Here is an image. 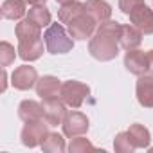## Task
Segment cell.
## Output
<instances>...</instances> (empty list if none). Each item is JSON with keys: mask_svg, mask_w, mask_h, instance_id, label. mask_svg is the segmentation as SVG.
<instances>
[{"mask_svg": "<svg viewBox=\"0 0 153 153\" xmlns=\"http://www.w3.org/2000/svg\"><path fill=\"white\" fill-rule=\"evenodd\" d=\"M56 2H59V4L63 6V4H70V2H76V0H56Z\"/></svg>", "mask_w": 153, "mask_h": 153, "instance_id": "cell-30", "label": "cell"}, {"mask_svg": "<svg viewBox=\"0 0 153 153\" xmlns=\"http://www.w3.org/2000/svg\"><path fill=\"white\" fill-rule=\"evenodd\" d=\"M11 83L16 90H31L38 83L36 68L29 67V65H22V67L15 68V72L11 76Z\"/></svg>", "mask_w": 153, "mask_h": 153, "instance_id": "cell-8", "label": "cell"}, {"mask_svg": "<svg viewBox=\"0 0 153 153\" xmlns=\"http://www.w3.org/2000/svg\"><path fill=\"white\" fill-rule=\"evenodd\" d=\"M18 117L24 123L40 121V119H43V105H40L38 101H33V99H25L18 105Z\"/></svg>", "mask_w": 153, "mask_h": 153, "instance_id": "cell-16", "label": "cell"}, {"mask_svg": "<svg viewBox=\"0 0 153 153\" xmlns=\"http://www.w3.org/2000/svg\"><path fill=\"white\" fill-rule=\"evenodd\" d=\"M27 4H31V6H43L47 0H25Z\"/></svg>", "mask_w": 153, "mask_h": 153, "instance_id": "cell-28", "label": "cell"}, {"mask_svg": "<svg viewBox=\"0 0 153 153\" xmlns=\"http://www.w3.org/2000/svg\"><path fill=\"white\" fill-rule=\"evenodd\" d=\"M97 31V22L88 15V13H83L79 15L78 18H74L70 24H68V34L76 40H87V38H92V34Z\"/></svg>", "mask_w": 153, "mask_h": 153, "instance_id": "cell-5", "label": "cell"}, {"mask_svg": "<svg viewBox=\"0 0 153 153\" xmlns=\"http://www.w3.org/2000/svg\"><path fill=\"white\" fill-rule=\"evenodd\" d=\"M2 79H4V83H2V92H6V88H7V74H6V70H2Z\"/></svg>", "mask_w": 153, "mask_h": 153, "instance_id": "cell-29", "label": "cell"}, {"mask_svg": "<svg viewBox=\"0 0 153 153\" xmlns=\"http://www.w3.org/2000/svg\"><path fill=\"white\" fill-rule=\"evenodd\" d=\"M85 13V4H79V2H70V4H63L58 11V18L61 24H70L74 18H78L79 15Z\"/></svg>", "mask_w": 153, "mask_h": 153, "instance_id": "cell-18", "label": "cell"}, {"mask_svg": "<svg viewBox=\"0 0 153 153\" xmlns=\"http://www.w3.org/2000/svg\"><path fill=\"white\" fill-rule=\"evenodd\" d=\"M128 133H130V139H131V142H133L135 148H148V146H149L151 135H149V130H148L146 126L135 123V124L130 126Z\"/></svg>", "mask_w": 153, "mask_h": 153, "instance_id": "cell-19", "label": "cell"}, {"mask_svg": "<svg viewBox=\"0 0 153 153\" xmlns=\"http://www.w3.org/2000/svg\"><path fill=\"white\" fill-rule=\"evenodd\" d=\"M42 54H43V42H42V38L18 42V56L24 61H34Z\"/></svg>", "mask_w": 153, "mask_h": 153, "instance_id": "cell-15", "label": "cell"}, {"mask_svg": "<svg viewBox=\"0 0 153 153\" xmlns=\"http://www.w3.org/2000/svg\"><path fill=\"white\" fill-rule=\"evenodd\" d=\"M18 52V51H16ZM16 52H15V47L7 42H2L0 43V63H2V67H9L15 58H16Z\"/></svg>", "mask_w": 153, "mask_h": 153, "instance_id": "cell-24", "label": "cell"}, {"mask_svg": "<svg viewBox=\"0 0 153 153\" xmlns=\"http://www.w3.org/2000/svg\"><path fill=\"white\" fill-rule=\"evenodd\" d=\"M114 148H115V151H119V153H131L133 149H137V148L133 146V142H131L128 131L117 133V137H115V140H114Z\"/></svg>", "mask_w": 153, "mask_h": 153, "instance_id": "cell-23", "label": "cell"}, {"mask_svg": "<svg viewBox=\"0 0 153 153\" xmlns=\"http://www.w3.org/2000/svg\"><path fill=\"white\" fill-rule=\"evenodd\" d=\"M142 4H144V0H119V9L124 15H130L135 7H139Z\"/></svg>", "mask_w": 153, "mask_h": 153, "instance_id": "cell-26", "label": "cell"}, {"mask_svg": "<svg viewBox=\"0 0 153 153\" xmlns=\"http://www.w3.org/2000/svg\"><path fill=\"white\" fill-rule=\"evenodd\" d=\"M61 128H63V133L70 139L79 137V135H85L88 131V119L81 112H68L61 123Z\"/></svg>", "mask_w": 153, "mask_h": 153, "instance_id": "cell-6", "label": "cell"}, {"mask_svg": "<svg viewBox=\"0 0 153 153\" xmlns=\"http://www.w3.org/2000/svg\"><path fill=\"white\" fill-rule=\"evenodd\" d=\"M27 18H29L31 22H34L36 25H40V27L51 25V11H49L45 6H34L33 9H29Z\"/></svg>", "mask_w": 153, "mask_h": 153, "instance_id": "cell-22", "label": "cell"}, {"mask_svg": "<svg viewBox=\"0 0 153 153\" xmlns=\"http://www.w3.org/2000/svg\"><path fill=\"white\" fill-rule=\"evenodd\" d=\"M130 22L140 29L142 34H153V9H149L146 4L135 7L130 15Z\"/></svg>", "mask_w": 153, "mask_h": 153, "instance_id": "cell-9", "label": "cell"}, {"mask_svg": "<svg viewBox=\"0 0 153 153\" xmlns=\"http://www.w3.org/2000/svg\"><path fill=\"white\" fill-rule=\"evenodd\" d=\"M119 43L124 51H131V49H137L140 43H142V33L140 29H137L133 24L130 25H123L121 27V38H119Z\"/></svg>", "mask_w": 153, "mask_h": 153, "instance_id": "cell-14", "label": "cell"}, {"mask_svg": "<svg viewBox=\"0 0 153 153\" xmlns=\"http://www.w3.org/2000/svg\"><path fill=\"white\" fill-rule=\"evenodd\" d=\"M124 67H126L128 72H131L135 76H144V74H148V56L142 51H137V49L126 51Z\"/></svg>", "mask_w": 153, "mask_h": 153, "instance_id": "cell-11", "label": "cell"}, {"mask_svg": "<svg viewBox=\"0 0 153 153\" xmlns=\"http://www.w3.org/2000/svg\"><path fill=\"white\" fill-rule=\"evenodd\" d=\"M135 94H137V101L140 103V106L153 108V76L151 74L139 76L137 85H135Z\"/></svg>", "mask_w": 153, "mask_h": 153, "instance_id": "cell-10", "label": "cell"}, {"mask_svg": "<svg viewBox=\"0 0 153 153\" xmlns=\"http://www.w3.org/2000/svg\"><path fill=\"white\" fill-rule=\"evenodd\" d=\"M87 149H96L94 144L88 140V139H83V137H72L70 144H68V151L70 153H83Z\"/></svg>", "mask_w": 153, "mask_h": 153, "instance_id": "cell-25", "label": "cell"}, {"mask_svg": "<svg viewBox=\"0 0 153 153\" xmlns=\"http://www.w3.org/2000/svg\"><path fill=\"white\" fill-rule=\"evenodd\" d=\"M85 13H88L97 24H103V22L110 20L112 7L105 0H87L85 2Z\"/></svg>", "mask_w": 153, "mask_h": 153, "instance_id": "cell-13", "label": "cell"}, {"mask_svg": "<svg viewBox=\"0 0 153 153\" xmlns=\"http://www.w3.org/2000/svg\"><path fill=\"white\" fill-rule=\"evenodd\" d=\"M25 15V2L24 0H4L2 4V16L7 20H20Z\"/></svg>", "mask_w": 153, "mask_h": 153, "instance_id": "cell-20", "label": "cell"}, {"mask_svg": "<svg viewBox=\"0 0 153 153\" xmlns=\"http://www.w3.org/2000/svg\"><path fill=\"white\" fill-rule=\"evenodd\" d=\"M90 96V87L81 83V81H76V79H70V81H65L61 85V94L59 97L65 101L67 106L70 108H79L83 105V101Z\"/></svg>", "mask_w": 153, "mask_h": 153, "instance_id": "cell-3", "label": "cell"}, {"mask_svg": "<svg viewBox=\"0 0 153 153\" xmlns=\"http://www.w3.org/2000/svg\"><path fill=\"white\" fill-rule=\"evenodd\" d=\"M61 85L56 76H43L36 83V94L42 99H52V97H59L61 94Z\"/></svg>", "mask_w": 153, "mask_h": 153, "instance_id": "cell-12", "label": "cell"}, {"mask_svg": "<svg viewBox=\"0 0 153 153\" xmlns=\"http://www.w3.org/2000/svg\"><path fill=\"white\" fill-rule=\"evenodd\" d=\"M40 29H42L40 25H36L34 22H31V20L27 18V20H22V22H18V24H16L15 33H16L18 42H27V40H36V38H42Z\"/></svg>", "mask_w": 153, "mask_h": 153, "instance_id": "cell-17", "label": "cell"}, {"mask_svg": "<svg viewBox=\"0 0 153 153\" xmlns=\"http://www.w3.org/2000/svg\"><path fill=\"white\" fill-rule=\"evenodd\" d=\"M42 149L47 151V153H63L67 149L63 135H59V133H49L45 137V140L42 142Z\"/></svg>", "mask_w": 153, "mask_h": 153, "instance_id": "cell-21", "label": "cell"}, {"mask_svg": "<svg viewBox=\"0 0 153 153\" xmlns=\"http://www.w3.org/2000/svg\"><path fill=\"white\" fill-rule=\"evenodd\" d=\"M146 56H148V72L153 76V49H151V51H148V52H146Z\"/></svg>", "mask_w": 153, "mask_h": 153, "instance_id": "cell-27", "label": "cell"}, {"mask_svg": "<svg viewBox=\"0 0 153 153\" xmlns=\"http://www.w3.org/2000/svg\"><path fill=\"white\" fill-rule=\"evenodd\" d=\"M88 52L92 54V58L99 61H110L119 54V40L96 31V36H92L88 42Z\"/></svg>", "mask_w": 153, "mask_h": 153, "instance_id": "cell-1", "label": "cell"}, {"mask_svg": "<svg viewBox=\"0 0 153 153\" xmlns=\"http://www.w3.org/2000/svg\"><path fill=\"white\" fill-rule=\"evenodd\" d=\"M67 105L61 97L43 99V117L49 123V126H58L67 117Z\"/></svg>", "mask_w": 153, "mask_h": 153, "instance_id": "cell-7", "label": "cell"}, {"mask_svg": "<svg viewBox=\"0 0 153 153\" xmlns=\"http://www.w3.org/2000/svg\"><path fill=\"white\" fill-rule=\"evenodd\" d=\"M43 42H45V47L51 54H67L74 47L70 34L59 24H51L47 27V31L43 34Z\"/></svg>", "mask_w": 153, "mask_h": 153, "instance_id": "cell-2", "label": "cell"}, {"mask_svg": "<svg viewBox=\"0 0 153 153\" xmlns=\"http://www.w3.org/2000/svg\"><path fill=\"white\" fill-rule=\"evenodd\" d=\"M49 123L43 119L40 121H29L25 123V126L22 128V133H20V139H22V144L27 146V148H36V146H42V142L45 140V137L49 135Z\"/></svg>", "mask_w": 153, "mask_h": 153, "instance_id": "cell-4", "label": "cell"}]
</instances>
